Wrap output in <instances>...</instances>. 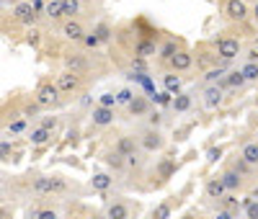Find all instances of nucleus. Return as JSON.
I'll list each match as a JSON object with an SVG mask.
<instances>
[{"label": "nucleus", "mask_w": 258, "mask_h": 219, "mask_svg": "<svg viewBox=\"0 0 258 219\" xmlns=\"http://www.w3.org/2000/svg\"><path fill=\"white\" fill-rule=\"evenodd\" d=\"M225 78V67H214V70H209L207 75H204V80L209 83V85H217V80H222Z\"/></svg>", "instance_id": "obj_34"}, {"label": "nucleus", "mask_w": 258, "mask_h": 219, "mask_svg": "<svg viewBox=\"0 0 258 219\" xmlns=\"http://www.w3.org/2000/svg\"><path fill=\"white\" fill-rule=\"evenodd\" d=\"M240 158H243L248 165L258 168V142H243V147H240Z\"/></svg>", "instance_id": "obj_20"}, {"label": "nucleus", "mask_w": 258, "mask_h": 219, "mask_svg": "<svg viewBox=\"0 0 258 219\" xmlns=\"http://www.w3.org/2000/svg\"><path fill=\"white\" fill-rule=\"evenodd\" d=\"M106 165H109L111 170H124L126 168V158L121 155V152L111 150V152H106Z\"/></svg>", "instance_id": "obj_22"}, {"label": "nucleus", "mask_w": 258, "mask_h": 219, "mask_svg": "<svg viewBox=\"0 0 258 219\" xmlns=\"http://www.w3.org/2000/svg\"><path fill=\"white\" fill-rule=\"evenodd\" d=\"M126 111H129V116H145V114H150V101L137 93V96L132 98V103L126 106Z\"/></svg>", "instance_id": "obj_16"}, {"label": "nucleus", "mask_w": 258, "mask_h": 219, "mask_svg": "<svg viewBox=\"0 0 258 219\" xmlns=\"http://www.w3.org/2000/svg\"><path fill=\"white\" fill-rule=\"evenodd\" d=\"M13 16H16L18 24H24V26H34V24H36V18H39V11H36L31 3H16Z\"/></svg>", "instance_id": "obj_8"}, {"label": "nucleus", "mask_w": 258, "mask_h": 219, "mask_svg": "<svg viewBox=\"0 0 258 219\" xmlns=\"http://www.w3.org/2000/svg\"><path fill=\"white\" fill-rule=\"evenodd\" d=\"M220 204H222V209H227V211H232L235 216L240 214V204H238V199H235L232 193H225L222 199H220Z\"/></svg>", "instance_id": "obj_29"}, {"label": "nucleus", "mask_w": 258, "mask_h": 219, "mask_svg": "<svg viewBox=\"0 0 258 219\" xmlns=\"http://www.w3.org/2000/svg\"><path fill=\"white\" fill-rule=\"evenodd\" d=\"M183 219H194V214H186V216H183Z\"/></svg>", "instance_id": "obj_53"}, {"label": "nucleus", "mask_w": 258, "mask_h": 219, "mask_svg": "<svg viewBox=\"0 0 258 219\" xmlns=\"http://www.w3.org/2000/svg\"><path fill=\"white\" fill-rule=\"evenodd\" d=\"M93 219H106V216H93Z\"/></svg>", "instance_id": "obj_55"}, {"label": "nucleus", "mask_w": 258, "mask_h": 219, "mask_svg": "<svg viewBox=\"0 0 258 219\" xmlns=\"http://www.w3.org/2000/svg\"><path fill=\"white\" fill-rule=\"evenodd\" d=\"M217 219H235V214L227 211V209H220V211H217Z\"/></svg>", "instance_id": "obj_48"}, {"label": "nucleus", "mask_w": 258, "mask_h": 219, "mask_svg": "<svg viewBox=\"0 0 258 219\" xmlns=\"http://www.w3.org/2000/svg\"><path fill=\"white\" fill-rule=\"evenodd\" d=\"M217 85L222 88V91H225V88H243V85H245V78H243L240 70H230Z\"/></svg>", "instance_id": "obj_19"}, {"label": "nucleus", "mask_w": 258, "mask_h": 219, "mask_svg": "<svg viewBox=\"0 0 258 219\" xmlns=\"http://www.w3.org/2000/svg\"><path fill=\"white\" fill-rule=\"evenodd\" d=\"M158 41L155 39H150V36H142V39H137L135 41V57H142V59H147V57H153V54H158Z\"/></svg>", "instance_id": "obj_10"}, {"label": "nucleus", "mask_w": 258, "mask_h": 219, "mask_svg": "<svg viewBox=\"0 0 258 219\" xmlns=\"http://www.w3.org/2000/svg\"><path fill=\"white\" fill-rule=\"evenodd\" d=\"M8 216H11V214H8L6 209H0V219H8Z\"/></svg>", "instance_id": "obj_52"}, {"label": "nucleus", "mask_w": 258, "mask_h": 219, "mask_svg": "<svg viewBox=\"0 0 258 219\" xmlns=\"http://www.w3.org/2000/svg\"><path fill=\"white\" fill-rule=\"evenodd\" d=\"M98 106H106V108H114V106H116V96H114V93H103V96L98 98Z\"/></svg>", "instance_id": "obj_37"}, {"label": "nucleus", "mask_w": 258, "mask_h": 219, "mask_svg": "<svg viewBox=\"0 0 258 219\" xmlns=\"http://www.w3.org/2000/svg\"><path fill=\"white\" fill-rule=\"evenodd\" d=\"M126 219H129V216H126Z\"/></svg>", "instance_id": "obj_56"}, {"label": "nucleus", "mask_w": 258, "mask_h": 219, "mask_svg": "<svg viewBox=\"0 0 258 219\" xmlns=\"http://www.w3.org/2000/svg\"><path fill=\"white\" fill-rule=\"evenodd\" d=\"M11 129H13V131H21V129H24V121H16Z\"/></svg>", "instance_id": "obj_50"}, {"label": "nucleus", "mask_w": 258, "mask_h": 219, "mask_svg": "<svg viewBox=\"0 0 258 219\" xmlns=\"http://www.w3.org/2000/svg\"><path fill=\"white\" fill-rule=\"evenodd\" d=\"M135 96H137V93L132 91V88H121V91L116 93V103H121V106H129Z\"/></svg>", "instance_id": "obj_33"}, {"label": "nucleus", "mask_w": 258, "mask_h": 219, "mask_svg": "<svg viewBox=\"0 0 258 219\" xmlns=\"http://www.w3.org/2000/svg\"><path fill=\"white\" fill-rule=\"evenodd\" d=\"M222 101H225V93H222L220 85H207L202 91V106L207 108V111H217V108L222 106Z\"/></svg>", "instance_id": "obj_6"}, {"label": "nucleus", "mask_w": 258, "mask_h": 219, "mask_svg": "<svg viewBox=\"0 0 258 219\" xmlns=\"http://www.w3.org/2000/svg\"><path fill=\"white\" fill-rule=\"evenodd\" d=\"M160 124H163V114L153 111V114H150V126H153V129H160Z\"/></svg>", "instance_id": "obj_42"}, {"label": "nucleus", "mask_w": 258, "mask_h": 219, "mask_svg": "<svg viewBox=\"0 0 258 219\" xmlns=\"http://www.w3.org/2000/svg\"><path fill=\"white\" fill-rule=\"evenodd\" d=\"M93 34L98 36V41H101V44H106V41H109V39L114 36V29H111L109 24H96V29H93Z\"/></svg>", "instance_id": "obj_30"}, {"label": "nucleus", "mask_w": 258, "mask_h": 219, "mask_svg": "<svg viewBox=\"0 0 258 219\" xmlns=\"http://www.w3.org/2000/svg\"><path fill=\"white\" fill-rule=\"evenodd\" d=\"M173 72H186V70H191L194 67V54L188 52V49H181L173 59H170V64H168Z\"/></svg>", "instance_id": "obj_11"}, {"label": "nucleus", "mask_w": 258, "mask_h": 219, "mask_svg": "<svg viewBox=\"0 0 258 219\" xmlns=\"http://www.w3.org/2000/svg\"><path fill=\"white\" fill-rule=\"evenodd\" d=\"M140 147L145 152H160L165 147V137H163V131L160 129H153V126H147L142 134H140Z\"/></svg>", "instance_id": "obj_4"}, {"label": "nucleus", "mask_w": 258, "mask_h": 219, "mask_svg": "<svg viewBox=\"0 0 258 219\" xmlns=\"http://www.w3.org/2000/svg\"><path fill=\"white\" fill-rule=\"evenodd\" d=\"M178 52H181V41H178V39H165V41H163V47L158 49L160 62H165V64H170V59H173Z\"/></svg>", "instance_id": "obj_14"}, {"label": "nucleus", "mask_w": 258, "mask_h": 219, "mask_svg": "<svg viewBox=\"0 0 258 219\" xmlns=\"http://www.w3.org/2000/svg\"><path fill=\"white\" fill-rule=\"evenodd\" d=\"M83 44H85V47H88V49H96L101 41H98V36H96V34L91 31V34H85V36H83Z\"/></svg>", "instance_id": "obj_38"}, {"label": "nucleus", "mask_w": 258, "mask_h": 219, "mask_svg": "<svg viewBox=\"0 0 258 219\" xmlns=\"http://www.w3.org/2000/svg\"><path fill=\"white\" fill-rule=\"evenodd\" d=\"M204 191H207V196L209 199H222V196L227 193V188H225V183H222V178H209L207 181V186H204Z\"/></svg>", "instance_id": "obj_18"}, {"label": "nucleus", "mask_w": 258, "mask_h": 219, "mask_svg": "<svg viewBox=\"0 0 258 219\" xmlns=\"http://www.w3.org/2000/svg\"><path fill=\"white\" fill-rule=\"evenodd\" d=\"M132 67H135V70H145L147 64H145V59H142V57H135V59H132Z\"/></svg>", "instance_id": "obj_45"}, {"label": "nucleus", "mask_w": 258, "mask_h": 219, "mask_svg": "<svg viewBox=\"0 0 258 219\" xmlns=\"http://www.w3.org/2000/svg\"><path fill=\"white\" fill-rule=\"evenodd\" d=\"M245 216H248V219H258V201H255V199L245 206Z\"/></svg>", "instance_id": "obj_41"}, {"label": "nucleus", "mask_w": 258, "mask_h": 219, "mask_svg": "<svg viewBox=\"0 0 258 219\" xmlns=\"http://www.w3.org/2000/svg\"><path fill=\"white\" fill-rule=\"evenodd\" d=\"M36 219H57V211L54 209H41V211H36Z\"/></svg>", "instance_id": "obj_43"}, {"label": "nucleus", "mask_w": 258, "mask_h": 219, "mask_svg": "<svg viewBox=\"0 0 258 219\" xmlns=\"http://www.w3.org/2000/svg\"><path fill=\"white\" fill-rule=\"evenodd\" d=\"M36 106L39 108H54V106H59V101H62V93H59V88H57V83H52V80H44L39 88H36Z\"/></svg>", "instance_id": "obj_1"}, {"label": "nucleus", "mask_w": 258, "mask_h": 219, "mask_svg": "<svg viewBox=\"0 0 258 219\" xmlns=\"http://www.w3.org/2000/svg\"><path fill=\"white\" fill-rule=\"evenodd\" d=\"M62 34H64V39H70V41H83L85 29H83V24H80L78 18H68L62 24Z\"/></svg>", "instance_id": "obj_12"}, {"label": "nucleus", "mask_w": 258, "mask_h": 219, "mask_svg": "<svg viewBox=\"0 0 258 219\" xmlns=\"http://www.w3.org/2000/svg\"><path fill=\"white\" fill-rule=\"evenodd\" d=\"M29 44H39V31H31L29 34Z\"/></svg>", "instance_id": "obj_49"}, {"label": "nucleus", "mask_w": 258, "mask_h": 219, "mask_svg": "<svg viewBox=\"0 0 258 219\" xmlns=\"http://www.w3.org/2000/svg\"><path fill=\"white\" fill-rule=\"evenodd\" d=\"M222 16L232 24H245L248 16H250V6L245 0H225L222 3Z\"/></svg>", "instance_id": "obj_3"}, {"label": "nucleus", "mask_w": 258, "mask_h": 219, "mask_svg": "<svg viewBox=\"0 0 258 219\" xmlns=\"http://www.w3.org/2000/svg\"><path fill=\"white\" fill-rule=\"evenodd\" d=\"M163 88H165V93H168V96H178V93H183V91H181L183 83H181V78H178L173 70L163 75Z\"/></svg>", "instance_id": "obj_15"}, {"label": "nucleus", "mask_w": 258, "mask_h": 219, "mask_svg": "<svg viewBox=\"0 0 258 219\" xmlns=\"http://www.w3.org/2000/svg\"><path fill=\"white\" fill-rule=\"evenodd\" d=\"M250 13H253V18H255V24H258V3L253 6V11H250Z\"/></svg>", "instance_id": "obj_51"}, {"label": "nucleus", "mask_w": 258, "mask_h": 219, "mask_svg": "<svg viewBox=\"0 0 258 219\" xmlns=\"http://www.w3.org/2000/svg\"><path fill=\"white\" fill-rule=\"evenodd\" d=\"M13 155V144L11 142H0V160H8Z\"/></svg>", "instance_id": "obj_40"}, {"label": "nucleus", "mask_w": 258, "mask_h": 219, "mask_svg": "<svg viewBox=\"0 0 258 219\" xmlns=\"http://www.w3.org/2000/svg\"><path fill=\"white\" fill-rule=\"evenodd\" d=\"M57 88H59L62 96H73V93H78L80 88H83V75L64 70V72L57 75Z\"/></svg>", "instance_id": "obj_5"}, {"label": "nucleus", "mask_w": 258, "mask_h": 219, "mask_svg": "<svg viewBox=\"0 0 258 219\" xmlns=\"http://www.w3.org/2000/svg\"><path fill=\"white\" fill-rule=\"evenodd\" d=\"M214 49H217V57H220L222 62H230V59H235V57L243 54V44H240L238 36L225 34V36H220L217 41H214Z\"/></svg>", "instance_id": "obj_2"}, {"label": "nucleus", "mask_w": 258, "mask_h": 219, "mask_svg": "<svg viewBox=\"0 0 258 219\" xmlns=\"http://www.w3.org/2000/svg\"><path fill=\"white\" fill-rule=\"evenodd\" d=\"M153 219H170V204H168V201L158 204L155 211H153Z\"/></svg>", "instance_id": "obj_35"}, {"label": "nucleus", "mask_w": 258, "mask_h": 219, "mask_svg": "<svg viewBox=\"0 0 258 219\" xmlns=\"http://www.w3.org/2000/svg\"><path fill=\"white\" fill-rule=\"evenodd\" d=\"M31 144H36V147H41V144H47L49 139H52V131L49 129H44V126H39V129H34L31 131Z\"/></svg>", "instance_id": "obj_27"}, {"label": "nucleus", "mask_w": 258, "mask_h": 219, "mask_svg": "<svg viewBox=\"0 0 258 219\" xmlns=\"http://www.w3.org/2000/svg\"><path fill=\"white\" fill-rule=\"evenodd\" d=\"M173 173H176V160H168V158H165V160L158 163V178H160V181H168Z\"/></svg>", "instance_id": "obj_26"}, {"label": "nucleus", "mask_w": 258, "mask_h": 219, "mask_svg": "<svg viewBox=\"0 0 258 219\" xmlns=\"http://www.w3.org/2000/svg\"><path fill=\"white\" fill-rule=\"evenodd\" d=\"M68 191V181L59 178V175H52V193H64Z\"/></svg>", "instance_id": "obj_36"}, {"label": "nucleus", "mask_w": 258, "mask_h": 219, "mask_svg": "<svg viewBox=\"0 0 258 219\" xmlns=\"http://www.w3.org/2000/svg\"><path fill=\"white\" fill-rule=\"evenodd\" d=\"M220 178H222L227 193H235V191H240V188H243V175H240L238 170H232V168H227V170L220 175Z\"/></svg>", "instance_id": "obj_13"}, {"label": "nucleus", "mask_w": 258, "mask_h": 219, "mask_svg": "<svg viewBox=\"0 0 258 219\" xmlns=\"http://www.w3.org/2000/svg\"><path fill=\"white\" fill-rule=\"evenodd\" d=\"M111 183H114V181H111V175H109V173H96L93 178H91V186H93L96 191H109Z\"/></svg>", "instance_id": "obj_25"}, {"label": "nucleus", "mask_w": 258, "mask_h": 219, "mask_svg": "<svg viewBox=\"0 0 258 219\" xmlns=\"http://www.w3.org/2000/svg\"><path fill=\"white\" fill-rule=\"evenodd\" d=\"M129 216V206L126 201H111L106 209V219H126Z\"/></svg>", "instance_id": "obj_21"}, {"label": "nucleus", "mask_w": 258, "mask_h": 219, "mask_svg": "<svg viewBox=\"0 0 258 219\" xmlns=\"http://www.w3.org/2000/svg\"><path fill=\"white\" fill-rule=\"evenodd\" d=\"M114 119H116L114 108L96 106L93 111H91V124H93V126H98V129H103V126H111V124H114Z\"/></svg>", "instance_id": "obj_9"}, {"label": "nucleus", "mask_w": 258, "mask_h": 219, "mask_svg": "<svg viewBox=\"0 0 258 219\" xmlns=\"http://www.w3.org/2000/svg\"><path fill=\"white\" fill-rule=\"evenodd\" d=\"M240 72H243L245 83H253V80H258V62H245L243 67H240Z\"/></svg>", "instance_id": "obj_31"}, {"label": "nucleus", "mask_w": 258, "mask_h": 219, "mask_svg": "<svg viewBox=\"0 0 258 219\" xmlns=\"http://www.w3.org/2000/svg\"><path fill=\"white\" fill-rule=\"evenodd\" d=\"M255 142H258V129H255Z\"/></svg>", "instance_id": "obj_54"}, {"label": "nucleus", "mask_w": 258, "mask_h": 219, "mask_svg": "<svg viewBox=\"0 0 258 219\" xmlns=\"http://www.w3.org/2000/svg\"><path fill=\"white\" fill-rule=\"evenodd\" d=\"M170 106H173L176 114H186L191 108V93H178L173 101H170Z\"/></svg>", "instance_id": "obj_23"}, {"label": "nucleus", "mask_w": 258, "mask_h": 219, "mask_svg": "<svg viewBox=\"0 0 258 219\" xmlns=\"http://www.w3.org/2000/svg\"><path fill=\"white\" fill-rule=\"evenodd\" d=\"M245 62H258V49H248V54H245Z\"/></svg>", "instance_id": "obj_47"}, {"label": "nucleus", "mask_w": 258, "mask_h": 219, "mask_svg": "<svg viewBox=\"0 0 258 219\" xmlns=\"http://www.w3.org/2000/svg\"><path fill=\"white\" fill-rule=\"evenodd\" d=\"M34 191L36 193H52V178L49 175H41V178L34 181Z\"/></svg>", "instance_id": "obj_32"}, {"label": "nucleus", "mask_w": 258, "mask_h": 219, "mask_svg": "<svg viewBox=\"0 0 258 219\" xmlns=\"http://www.w3.org/2000/svg\"><path fill=\"white\" fill-rule=\"evenodd\" d=\"M114 150L121 152L124 158H132V155H137V142H135V137L124 134V137H119V142L114 144Z\"/></svg>", "instance_id": "obj_17"}, {"label": "nucleus", "mask_w": 258, "mask_h": 219, "mask_svg": "<svg viewBox=\"0 0 258 219\" xmlns=\"http://www.w3.org/2000/svg\"><path fill=\"white\" fill-rule=\"evenodd\" d=\"M250 168H253V165H248V163H245L243 158H238V160H235V165H232V170H238V173L243 175V178H245V173H248Z\"/></svg>", "instance_id": "obj_39"}, {"label": "nucleus", "mask_w": 258, "mask_h": 219, "mask_svg": "<svg viewBox=\"0 0 258 219\" xmlns=\"http://www.w3.org/2000/svg\"><path fill=\"white\" fill-rule=\"evenodd\" d=\"M62 62H64V70L78 72V75H85V72L91 70V62H88V57L80 54V52H70V54H64V57H62Z\"/></svg>", "instance_id": "obj_7"}, {"label": "nucleus", "mask_w": 258, "mask_h": 219, "mask_svg": "<svg viewBox=\"0 0 258 219\" xmlns=\"http://www.w3.org/2000/svg\"><path fill=\"white\" fill-rule=\"evenodd\" d=\"M41 126H44V129H49V131H52V129L57 126V119H54V116H52V119H44V121H41Z\"/></svg>", "instance_id": "obj_46"}, {"label": "nucleus", "mask_w": 258, "mask_h": 219, "mask_svg": "<svg viewBox=\"0 0 258 219\" xmlns=\"http://www.w3.org/2000/svg\"><path fill=\"white\" fill-rule=\"evenodd\" d=\"M80 11H83L80 0H62V16L75 18V16H80Z\"/></svg>", "instance_id": "obj_28"}, {"label": "nucleus", "mask_w": 258, "mask_h": 219, "mask_svg": "<svg viewBox=\"0 0 258 219\" xmlns=\"http://www.w3.org/2000/svg\"><path fill=\"white\" fill-rule=\"evenodd\" d=\"M44 16L52 18V21L64 18V16H62V0H47V3H44Z\"/></svg>", "instance_id": "obj_24"}, {"label": "nucleus", "mask_w": 258, "mask_h": 219, "mask_svg": "<svg viewBox=\"0 0 258 219\" xmlns=\"http://www.w3.org/2000/svg\"><path fill=\"white\" fill-rule=\"evenodd\" d=\"M220 155H222V147H212V150H209V158H207V160H209V163H214V160H220Z\"/></svg>", "instance_id": "obj_44"}]
</instances>
